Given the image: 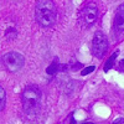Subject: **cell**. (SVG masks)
I'll list each match as a JSON object with an SVG mask.
<instances>
[{"label": "cell", "mask_w": 124, "mask_h": 124, "mask_svg": "<svg viewBox=\"0 0 124 124\" xmlns=\"http://www.w3.org/2000/svg\"><path fill=\"white\" fill-rule=\"evenodd\" d=\"M21 101L25 114L30 118H34L41 107V91L37 86H27L23 91Z\"/></svg>", "instance_id": "cell-2"}, {"label": "cell", "mask_w": 124, "mask_h": 124, "mask_svg": "<svg viewBox=\"0 0 124 124\" xmlns=\"http://www.w3.org/2000/svg\"><path fill=\"white\" fill-rule=\"evenodd\" d=\"M58 70H60V65H58V62H57V58H55L52 63H51V65L47 67L46 73L50 75V76H55L57 72H58Z\"/></svg>", "instance_id": "cell-8"}, {"label": "cell", "mask_w": 124, "mask_h": 124, "mask_svg": "<svg viewBox=\"0 0 124 124\" xmlns=\"http://www.w3.org/2000/svg\"><path fill=\"white\" fill-rule=\"evenodd\" d=\"M35 17L40 26H52L57 19V9L54 0H37L35 5Z\"/></svg>", "instance_id": "cell-1"}, {"label": "cell", "mask_w": 124, "mask_h": 124, "mask_svg": "<svg viewBox=\"0 0 124 124\" xmlns=\"http://www.w3.org/2000/svg\"><path fill=\"white\" fill-rule=\"evenodd\" d=\"M108 47H109V42L107 36L102 31H97L92 40V52L94 55V57L102 58L108 51Z\"/></svg>", "instance_id": "cell-4"}, {"label": "cell", "mask_w": 124, "mask_h": 124, "mask_svg": "<svg viewBox=\"0 0 124 124\" xmlns=\"http://www.w3.org/2000/svg\"><path fill=\"white\" fill-rule=\"evenodd\" d=\"M0 96H1V106H0V110H4L5 103H6V94H5V89L3 87H0Z\"/></svg>", "instance_id": "cell-9"}, {"label": "cell", "mask_w": 124, "mask_h": 124, "mask_svg": "<svg viewBox=\"0 0 124 124\" xmlns=\"http://www.w3.org/2000/svg\"><path fill=\"white\" fill-rule=\"evenodd\" d=\"M94 71V66H89V67H87V68H85L83 71L81 72V75L82 76H87V75H89L91 72H93Z\"/></svg>", "instance_id": "cell-10"}, {"label": "cell", "mask_w": 124, "mask_h": 124, "mask_svg": "<svg viewBox=\"0 0 124 124\" xmlns=\"http://www.w3.org/2000/svg\"><path fill=\"white\" fill-rule=\"evenodd\" d=\"M119 55V51L117 50L116 51V52H113V55L107 60V62H106V63H104V67H103V70H104V72H108L113 66H114V61H116V58H117V56Z\"/></svg>", "instance_id": "cell-7"}, {"label": "cell", "mask_w": 124, "mask_h": 124, "mask_svg": "<svg viewBox=\"0 0 124 124\" xmlns=\"http://www.w3.org/2000/svg\"><path fill=\"white\" fill-rule=\"evenodd\" d=\"M114 29L119 32L124 31V4L119 5L114 16Z\"/></svg>", "instance_id": "cell-6"}, {"label": "cell", "mask_w": 124, "mask_h": 124, "mask_svg": "<svg viewBox=\"0 0 124 124\" xmlns=\"http://www.w3.org/2000/svg\"><path fill=\"white\" fill-rule=\"evenodd\" d=\"M113 124H124V118H117L113 122Z\"/></svg>", "instance_id": "cell-11"}, {"label": "cell", "mask_w": 124, "mask_h": 124, "mask_svg": "<svg viewBox=\"0 0 124 124\" xmlns=\"http://www.w3.org/2000/svg\"><path fill=\"white\" fill-rule=\"evenodd\" d=\"M120 67H122V68H124V58L120 61Z\"/></svg>", "instance_id": "cell-12"}, {"label": "cell", "mask_w": 124, "mask_h": 124, "mask_svg": "<svg viewBox=\"0 0 124 124\" xmlns=\"http://www.w3.org/2000/svg\"><path fill=\"white\" fill-rule=\"evenodd\" d=\"M82 124H94V123H91V122H83Z\"/></svg>", "instance_id": "cell-13"}, {"label": "cell", "mask_w": 124, "mask_h": 124, "mask_svg": "<svg viewBox=\"0 0 124 124\" xmlns=\"http://www.w3.org/2000/svg\"><path fill=\"white\" fill-rule=\"evenodd\" d=\"M3 62L10 72H17L24 67L25 58L21 54L11 51V52H8L3 56Z\"/></svg>", "instance_id": "cell-5"}, {"label": "cell", "mask_w": 124, "mask_h": 124, "mask_svg": "<svg viewBox=\"0 0 124 124\" xmlns=\"http://www.w3.org/2000/svg\"><path fill=\"white\" fill-rule=\"evenodd\" d=\"M99 16V8L96 3H87L79 13V25L85 29L92 27Z\"/></svg>", "instance_id": "cell-3"}]
</instances>
